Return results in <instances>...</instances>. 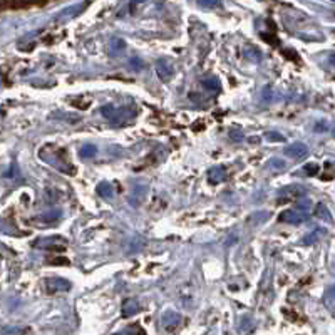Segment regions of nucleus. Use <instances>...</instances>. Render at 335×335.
<instances>
[{
    "label": "nucleus",
    "mask_w": 335,
    "mask_h": 335,
    "mask_svg": "<svg viewBox=\"0 0 335 335\" xmlns=\"http://www.w3.org/2000/svg\"><path fill=\"white\" fill-rule=\"evenodd\" d=\"M179 322H181V315L175 310H166L163 318H161V323H163V327L168 330V332H173V330L179 325Z\"/></svg>",
    "instance_id": "nucleus-8"
},
{
    "label": "nucleus",
    "mask_w": 335,
    "mask_h": 335,
    "mask_svg": "<svg viewBox=\"0 0 335 335\" xmlns=\"http://www.w3.org/2000/svg\"><path fill=\"white\" fill-rule=\"evenodd\" d=\"M327 298H332V302H334V305H335V285L332 288H330V292H329V295H327Z\"/></svg>",
    "instance_id": "nucleus-32"
},
{
    "label": "nucleus",
    "mask_w": 335,
    "mask_h": 335,
    "mask_svg": "<svg viewBox=\"0 0 335 335\" xmlns=\"http://www.w3.org/2000/svg\"><path fill=\"white\" fill-rule=\"evenodd\" d=\"M261 39H265L267 42H272V45H278V40L273 36H267V34H261Z\"/></svg>",
    "instance_id": "nucleus-30"
},
{
    "label": "nucleus",
    "mask_w": 335,
    "mask_h": 335,
    "mask_svg": "<svg viewBox=\"0 0 335 335\" xmlns=\"http://www.w3.org/2000/svg\"><path fill=\"white\" fill-rule=\"evenodd\" d=\"M283 153L285 156L292 158V159H303V158L309 155V148L303 142H292V144H288L283 149Z\"/></svg>",
    "instance_id": "nucleus-5"
},
{
    "label": "nucleus",
    "mask_w": 335,
    "mask_h": 335,
    "mask_svg": "<svg viewBox=\"0 0 335 335\" xmlns=\"http://www.w3.org/2000/svg\"><path fill=\"white\" fill-rule=\"evenodd\" d=\"M314 131L315 133H327V131H329V126H327L325 121H320L314 126Z\"/></svg>",
    "instance_id": "nucleus-29"
},
{
    "label": "nucleus",
    "mask_w": 335,
    "mask_h": 335,
    "mask_svg": "<svg viewBox=\"0 0 335 335\" xmlns=\"http://www.w3.org/2000/svg\"><path fill=\"white\" fill-rule=\"evenodd\" d=\"M228 136L233 142H238L243 139V131H241V128H232L228 131Z\"/></svg>",
    "instance_id": "nucleus-23"
},
{
    "label": "nucleus",
    "mask_w": 335,
    "mask_h": 335,
    "mask_svg": "<svg viewBox=\"0 0 335 335\" xmlns=\"http://www.w3.org/2000/svg\"><path fill=\"white\" fill-rule=\"evenodd\" d=\"M156 72L163 82H169L173 76H175V67H173L171 60L163 57V59H159L156 62Z\"/></svg>",
    "instance_id": "nucleus-4"
},
{
    "label": "nucleus",
    "mask_w": 335,
    "mask_h": 335,
    "mask_svg": "<svg viewBox=\"0 0 335 335\" xmlns=\"http://www.w3.org/2000/svg\"><path fill=\"white\" fill-rule=\"evenodd\" d=\"M208 178H210V183L218 184L221 181H225L226 178V168L225 166H215L208 171Z\"/></svg>",
    "instance_id": "nucleus-11"
},
{
    "label": "nucleus",
    "mask_w": 335,
    "mask_h": 335,
    "mask_svg": "<svg viewBox=\"0 0 335 335\" xmlns=\"http://www.w3.org/2000/svg\"><path fill=\"white\" fill-rule=\"evenodd\" d=\"M265 138H267L268 141H272V142H283L285 141L283 134L276 133V131H268V133L265 134Z\"/></svg>",
    "instance_id": "nucleus-24"
},
{
    "label": "nucleus",
    "mask_w": 335,
    "mask_h": 335,
    "mask_svg": "<svg viewBox=\"0 0 335 335\" xmlns=\"http://www.w3.org/2000/svg\"><path fill=\"white\" fill-rule=\"evenodd\" d=\"M330 62L335 65V54H332V56H330Z\"/></svg>",
    "instance_id": "nucleus-34"
},
{
    "label": "nucleus",
    "mask_w": 335,
    "mask_h": 335,
    "mask_svg": "<svg viewBox=\"0 0 335 335\" xmlns=\"http://www.w3.org/2000/svg\"><path fill=\"white\" fill-rule=\"evenodd\" d=\"M268 166H270L273 171H283V169L287 168V164H285V161L282 158H272V159L268 161Z\"/></svg>",
    "instance_id": "nucleus-21"
},
{
    "label": "nucleus",
    "mask_w": 335,
    "mask_h": 335,
    "mask_svg": "<svg viewBox=\"0 0 335 335\" xmlns=\"http://www.w3.org/2000/svg\"><path fill=\"white\" fill-rule=\"evenodd\" d=\"M45 290L49 294H57V292H67L71 290V282H67L65 278L60 276H54V278H45L44 280Z\"/></svg>",
    "instance_id": "nucleus-3"
},
{
    "label": "nucleus",
    "mask_w": 335,
    "mask_h": 335,
    "mask_svg": "<svg viewBox=\"0 0 335 335\" xmlns=\"http://www.w3.org/2000/svg\"><path fill=\"white\" fill-rule=\"evenodd\" d=\"M283 54H288V56H290L288 59H292V60H296V57H298L296 56V52H294V51H283Z\"/></svg>",
    "instance_id": "nucleus-33"
},
{
    "label": "nucleus",
    "mask_w": 335,
    "mask_h": 335,
    "mask_svg": "<svg viewBox=\"0 0 335 335\" xmlns=\"http://www.w3.org/2000/svg\"><path fill=\"white\" fill-rule=\"evenodd\" d=\"M101 114H102V118L107 119V121L114 122L118 118V109L113 106V104H104V106L101 107Z\"/></svg>",
    "instance_id": "nucleus-16"
},
{
    "label": "nucleus",
    "mask_w": 335,
    "mask_h": 335,
    "mask_svg": "<svg viewBox=\"0 0 335 335\" xmlns=\"http://www.w3.org/2000/svg\"><path fill=\"white\" fill-rule=\"evenodd\" d=\"M203 89L208 92H218L219 91V80L217 78H208L203 80Z\"/></svg>",
    "instance_id": "nucleus-18"
},
{
    "label": "nucleus",
    "mask_w": 335,
    "mask_h": 335,
    "mask_svg": "<svg viewBox=\"0 0 335 335\" xmlns=\"http://www.w3.org/2000/svg\"><path fill=\"white\" fill-rule=\"evenodd\" d=\"M60 217H62V211H60V210H56V211H51V213H47V215H42V217H37V218H39L37 221L42 223V225H51V223L59 221Z\"/></svg>",
    "instance_id": "nucleus-15"
},
{
    "label": "nucleus",
    "mask_w": 335,
    "mask_h": 335,
    "mask_svg": "<svg viewBox=\"0 0 335 335\" xmlns=\"http://www.w3.org/2000/svg\"><path fill=\"white\" fill-rule=\"evenodd\" d=\"M51 155L54 156V159H49L51 166L57 168L59 171H62V173H67V175H74L76 169L71 166L69 159L64 156V151H62V149H54V151H51Z\"/></svg>",
    "instance_id": "nucleus-2"
},
{
    "label": "nucleus",
    "mask_w": 335,
    "mask_h": 335,
    "mask_svg": "<svg viewBox=\"0 0 335 335\" xmlns=\"http://www.w3.org/2000/svg\"><path fill=\"white\" fill-rule=\"evenodd\" d=\"M51 118H54V119H64V121H69V122H72V124H74V122H79V116H74V114H62V113H54Z\"/></svg>",
    "instance_id": "nucleus-22"
},
{
    "label": "nucleus",
    "mask_w": 335,
    "mask_h": 335,
    "mask_svg": "<svg viewBox=\"0 0 335 335\" xmlns=\"http://www.w3.org/2000/svg\"><path fill=\"white\" fill-rule=\"evenodd\" d=\"M118 335H146L144 330L141 329V325H138V323H133V325H128L124 330H121Z\"/></svg>",
    "instance_id": "nucleus-20"
},
{
    "label": "nucleus",
    "mask_w": 335,
    "mask_h": 335,
    "mask_svg": "<svg viewBox=\"0 0 335 335\" xmlns=\"http://www.w3.org/2000/svg\"><path fill=\"white\" fill-rule=\"evenodd\" d=\"M146 196H148V188L144 184H134L128 199L133 206H141L146 201Z\"/></svg>",
    "instance_id": "nucleus-7"
},
{
    "label": "nucleus",
    "mask_w": 335,
    "mask_h": 335,
    "mask_svg": "<svg viewBox=\"0 0 335 335\" xmlns=\"http://www.w3.org/2000/svg\"><path fill=\"white\" fill-rule=\"evenodd\" d=\"M96 191H98V195L101 196L102 199H113V196H114L113 184L107 183V181H101V183L98 184V188H96Z\"/></svg>",
    "instance_id": "nucleus-12"
},
{
    "label": "nucleus",
    "mask_w": 335,
    "mask_h": 335,
    "mask_svg": "<svg viewBox=\"0 0 335 335\" xmlns=\"http://www.w3.org/2000/svg\"><path fill=\"white\" fill-rule=\"evenodd\" d=\"M124 49H126V44H124V40H122V39L114 37V39L111 40V56H118V54H121Z\"/></svg>",
    "instance_id": "nucleus-19"
},
{
    "label": "nucleus",
    "mask_w": 335,
    "mask_h": 335,
    "mask_svg": "<svg viewBox=\"0 0 335 335\" xmlns=\"http://www.w3.org/2000/svg\"><path fill=\"white\" fill-rule=\"evenodd\" d=\"M315 217L323 219V221H327V223H332L334 221V219H332V213H330V210L327 208L325 203H318V205L315 206Z\"/></svg>",
    "instance_id": "nucleus-13"
},
{
    "label": "nucleus",
    "mask_w": 335,
    "mask_h": 335,
    "mask_svg": "<svg viewBox=\"0 0 335 335\" xmlns=\"http://www.w3.org/2000/svg\"><path fill=\"white\" fill-rule=\"evenodd\" d=\"M325 235V230H322V228H315L314 232H310L307 236H303V240H302V245H315L317 243L318 240Z\"/></svg>",
    "instance_id": "nucleus-14"
},
{
    "label": "nucleus",
    "mask_w": 335,
    "mask_h": 335,
    "mask_svg": "<svg viewBox=\"0 0 335 335\" xmlns=\"http://www.w3.org/2000/svg\"><path fill=\"white\" fill-rule=\"evenodd\" d=\"M96 155H98V148L94 144H84L79 149V158H82V159H91Z\"/></svg>",
    "instance_id": "nucleus-17"
},
{
    "label": "nucleus",
    "mask_w": 335,
    "mask_h": 335,
    "mask_svg": "<svg viewBox=\"0 0 335 335\" xmlns=\"http://www.w3.org/2000/svg\"><path fill=\"white\" fill-rule=\"evenodd\" d=\"M318 171H320V166H318V164H315V163H310V164H307V166H305V173L309 176H315Z\"/></svg>",
    "instance_id": "nucleus-27"
},
{
    "label": "nucleus",
    "mask_w": 335,
    "mask_h": 335,
    "mask_svg": "<svg viewBox=\"0 0 335 335\" xmlns=\"http://www.w3.org/2000/svg\"><path fill=\"white\" fill-rule=\"evenodd\" d=\"M334 136H335V128H334Z\"/></svg>",
    "instance_id": "nucleus-35"
},
{
    "label": "nucleus",
    "mask_w": 335,
    "mask_h": 335,
    "mask_svg": "<svg viewBox=\"0 0 335 335\" xmlns=\"http://www.w3.org/2000/svg\"><path fill=\"white\" fill-rule=\"evenodd\" d=\"M34 246L40 250L60 252V250H64L65 246H67V240H65L64 236H59V235H56V236H44V238H37V240L34 241Z\"/></svg>",
    "instance_id": "nucleus-1"
},
{
    "label": "nucleus",
    "mask_w": 335,
    "mask_h": 335,
    "mask_svg": "<svg viewBox=\"0 0 335 335\" xmlns=\"http://www.w3.org/2000/svg\"><path fill=\"white\" fill-rule=\"evenodd\" d=\"M295 210L296 211H300V213H303V215H310V210H312V205H310V201H298L295 205Z\"/></svg>",
    "instance_id": "nucleus-25"
},
{
    "label": "nucleus",
    "mask_w": 335,
    "mask_h": 335,
    "mask_svg": "<svg viewBox=\"0 0 335 335\" xmlns=\"http://www.w3.org/2000/svg\"><path fill=\"white\" fill-rule=\"evenodd\" d=\"M146 245V240L141 236V235H134V236H131L128 241H126V253L128 255H136V253H139L142 248H144Z\"/></svg>",
    "instance_id": "nucleus-9"
},
{
    "label": "nucleus",
    "mask_w": 335,
    "mask_h": 335,
    "mask_svg": "<svg viewBox=\"0 0 335 335\" xmlns=\"http://www.w3.org/2000/svg\"><path fill=\"white\" fill-rule=\"evenodd\" d=\"M129 65L134 67V71H141V69L144 67V62H142L139 57H133V59L129 60Z\"/></svg>",
    "instance_id": "nucleus-28"
},
{
    "label": "nucleus",
    "mask_w": 335,
    "mask_h": 335,
    "mask_svg": "<svg viewBox=\"0 0 335 335\" xmlns=\"http://www.w3.org/2000/svg\"><path fill=\"white\" fill-rule=\"evenodd\" d=\"M309 218V215H303L296 210H285L278 215V219L282 223H288V225H300Z\"/></svg>",
    "instance_id": "nucleus-6"
},
{
    "label": "nucleus",
    "mask_w": 335,
    "mask_h": 335,
    "mask_svg": "<svg viewBox=\"0 0 335 335\" xmlns=\"http://www.w3.org/2000/svg\"><path fill=\"white\" fill-rule=\"evenodd\" d=\"M17 176H19V166H17V164H10L9 169L3 173V178H7V179H14V178H17Z\"/></svg>",
    "instance_id": "nucleus-26"
},
{
    "label": "nucleus",
    "mask_w": 335,
    "mask_h": 335,
    "mask_svg": "<svg viewBox=\"0 0 335 335\" xmlns=\"http://www.w3.org/2000/svg\"><path fill=\"white\" fill-rule=\"evenodd\" d=\"M139 302H138L136 298H126L124 302H122V307H121V315L124 318L128 317H133L134 314H138L139 312Z\"/></svg>",
    "instance_id": "nucleus-10"
},
{
    "label": "nucleus",
    "mask_w": 335,
    "mask_h": 335,
    "mask_svg": "<svg viewBox=\"0 0 335 335\" xmlns=\"http://www.w3.org/2000/svg\"><path fill=\"white\" fill-rule=\"evenodd\" d=\"M49 263L51 265H69V260L67 258H64V260H51Z\"/></svg>",
    "instance_id": "nucleus-31"
}]
</instances>
